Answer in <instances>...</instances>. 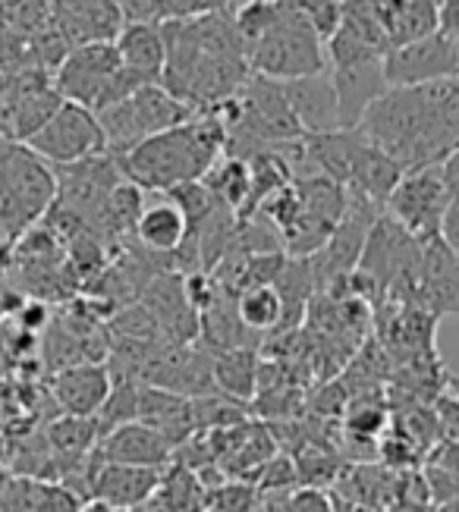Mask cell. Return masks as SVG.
I'll return each mask as SVG.
<instances>
[{
    "label": "cell",
    "instance_id": "1",
    "mask_svg": "<svg viewBox=\"0 0 459 512\" xmlns=\"http://www.w3.org/2000/svg\"><path fill=\"white\" fill-rule=\"evenodd\" d=\"M167 66L161 85L195 110H211L239 95L252 76L246 41L236 32L233 13L195 19H167Z\"/></svg>",
    "mask_w": 459,
    "mask_h": 512
},
{
    "label": "cell",
    "instance_id": "2",
    "mask_svg": "<svg viewBox=\"0 0 459 512\" xmlns=\"http://www.w3.org/2000/svg\"><path fill=\"white\" fill-rule=\"evenodd\" d=\"M359 129L406 170L444 164L459 151V76L387 88Z\"/></svg>",
    "mask_w": 459,
    "mask_h": 512
},
{
    "label": "cell",
    "instance_id": "3",
    "mask_svg": "<svg viewBox=\"0 0 459 512\" xmlns=\"http://www.w3.org/2000/svg\"><path fill=\"white\" fill-rule=\"evenodd\" d=\"M227 126L217 110H199L189 123L164 129L120 158L123 176L145 192H173L199 183L224 158Z\"/></svg>",
    "mask_w": 459,
    "mask_h": 512
},
{
    "label": "cell",
    "instance_id": "4",
    "mask_svg": "<svg viewBox=\"0 0 459 512\" xmlns=\"http://www.w3.org/2000/svg\"><path fill=\"white\" fill-rule=\"evenodd\" d=\"M57 198V170L26 142L0 139V242L23 239Z\"/></svg>",
    "mask_w": 459,
    "mask_h": 512
},
{
    "label": "cell",
    "instance_id": "5",
    "mask_svg": "<svg viewBox=\"0 0 459 512\" xmlns=\"http://www.w3.org/2000/svg\"><path fill=\"white\" fill-rule=\"evenodd\" d=\"M249 66L255 76L290 82L327 70V48L318 29L302 13L296 0L277 4L271 26L261 32L249 48Z\"/></svg>",
    "mask_w": 459,
    "mask_h": 512
},
{
    "label": "cell",
    "instance_id": "6",
    "mask_svg": "<svg viewBox=\"0 0 459 512\" xmlns=\"http://www.w3.org/2000/svg\"><path fill=\"white\" fill-rule=\"evenodd\" d=\"M57 92L63 101L82 104L89 110H104L123 98H129L136 88L148 85L142 76L129 73L114 41H95L73 48L54 73Z\"/></svg>",
    "mask_w": 459,
    "mask_h": 512
},
{
    "label": "cell",
    "instance_id": "7",
    "mask_svg": "<svg viewBox=\"0 0 459 512\" xmlns=\"http://www.w3.org/2000/svg\"><path fill=\"white\" fill-rule=\"evenodd\" d=\"M195 114L199 110L180 101L177 95H170L161 82H148L136 88L129 98L98 110V123L107 136V151L123 158L126 151H133L145 139L180 123H189Z\"/></svg>",
    "mask_w": 459,
    "mask_h": 512
},
{
    "label": "cell",
    "instance_id": "8",
    "mask_svg": "<svg viewBox=\"0 0 459 512\" xmlns=\"http://www.w3.org/2000/svg\"><path fill=\"white\" fill-rule=\"evenodd\" d=\"M26 145L51 167H70L79 161L98 158V154H107V136L98 123V114L73 101H63L57 107V114Z\"/></svg>",
    "mask_w": 459,
    "mask_h": 512
},
{
    "label": "cell",
    "instance_id": "9",
    "mask_svg": "<svg viewBox=\"0 0 459 512\" xmlns=\"http://www.w3.org/2000/svg\"><path fill=\"white\" fill-rule=\"evenodd\" d=\"M447 208H450V189H447L441 164L406 170L403 180L390 192L384 205V211L397 220V224H403L422 242L441 236Z\"/></svg>",
    "mask_w": 459,
    "mask_h": 512
},
{
    "label": "cell",
    "instance_id": "10",
    "mask_svg": "<svg viewBox=\"0 0 459 512\" xmlns=\"http://www.w3.org/2000/svg\"><path fill=\"white\" fill-rule=\"evenodd\" d=\"M60 104H63V95L57 92L54 73H48V70L4 73L7 139L29 142L35 132L57 114Z\"/></svg>",
    "mask_w": 459,
    "mask_h": 512
},
{
    "label": "cell",
    "instance_id": "11",
    "mask_svg": "<svg viewBox=\"0 0 459 512\" xmlns=\"http://www.w3.org/2000/svg\"><path fill=\"white\" fill-rule=\"evenodd\" d=\"M459 41L431 32L425 38H415L409 44H397L384 57V76L390 88L406 85H428L441 79L459 76Z\"/></svg>",
    "mask_w": 459,
    "mask_h": 512
},
{
    "label": "cell",
    "instance_id": "12",
    "mask_svg": "<svg viewBox=\"0 0 459 512\" xmlns=\"http://www.w3.org/2000/svg\"><path fill=\"white\" fill-rule=\"evenodd\" d=\"M136 242L155 258H173L186 249L192 220L173 192H145V205L136 220Z\"/></svg>",
    "mask_w": 459,
    "mask_h": 512
},
{
    "label": "cell",
    "instance_id": "13",
    "mask_svg": "<svg viewBox=\"0 0 459 512\" xmlns=\"http://www.w3.org/2000/svg\"><path fill=\"white\" fill-rule=\"evenodd\" d=\"M51 22L73 48L95 41H114L123 29L117 0H51Z\"/></svg>",
    "mask_w": 459,
    "mask_h": 512
},
{
    "label": "cell",
    "instance_id": "14",
    "mask_svg": "<svg viewBox=\"0 0 459 512\" xmlns=\"http://www.w3.org/2000/svg\"><path fill=\"white\" fill-rule=\"evenodd\" d=\"M114 390V374L101 362H76L54 374L51 393L63 415L95 418Z\"/></svg>",
    "mask_w": 459,
    "mask_h": 512
},
{
    "label": "cell",
    "instance_id": "15",
    "mask_svg": "<svg viewBox=\"0 0 459 512\" xmlns=\"http://www.w3.org/2000/svg\"><path fill=\"white\" fill-rule=\"evenodd\" d=\"M95 459L117 462V465H142V469H167L173 462V443L155 431L145 421H126L107 431L98 447Z\"/></svg>",
    "mask_w": 459,
    "mask_h": 512
},
{
    "label": "cell",
    "instance_id": "16",
    "mask_svg": "<svg viewBox=\"0 0 459 512\" xmlns=\"http://www.w3.org/2000/svg\"><path fill=\"white\" fill-rule=\"evenodd\" d=\"M164 469H142V465L101 462L92 465V497H101L120 509H139L155 500Z\"/></svg>",
    "mask_w": 459,
    "mask_h": 512
},
{
    "label": "cell",
    "instance_id": "17",
    "mask_svg": "<svg viewBox=\"0 0 459 512\" xmlns=\"http://www.w3.org/2000/svg\"><path fill=\"white\" fill-rule=\"evenodd\" d=\"M327 70H331L337 88L340 129H359L368 107L390 88L384 76V60L356 63V66H327Z\"/></svg>",
    "mask_w": 459,
    "mask_h": 512
},
{
    "label": "cell",
    "instance_id": "18",
    "mask_svg": "<svg viewBox=\"0 0 459 512\" xmlns=\"http://www.w3.org/2000/svg\"><path fill=\"white\" fill-rule=\"evenodd\" d=\"M283 92L293 107V114L299 126L309 132H331L340 129V104H337V88L331 73H315V76H302L283 82Z\"/></svg>",
    "mask_w": 459,
    "mask_h": 512
},
{
    "label": "cell",
    "instance_id": "19",
    "mask_svg": "<svg viewBox=\"0 0 459 512\" xmlns=\"http://www.w3.org/2000/svg\"><path fill=\"white\" fill-rule=\"evenodd\" d=\"M114 44L129 73L142 76L145 82H161L167 66L164 22H133V26H123Z\"/></svg>",
    "mask_w": 459,
    "mask_h": 512
},
{
    "label": "cell",
    "instance_id": "20",
    "mask_svg": "<svg viewBox=\"0 0 459 512\" xmlns=\"http://www.w3.org/2000/svg\"><path fill=\"white\" fill-rule=\"evenodd\" d=\"M236 318L246 327V333H283V296L274 283L243 286L236 293Z\"/></svg>",
    "mask_w": 459,
    "mask_h": 512
},
{
    "label": "cell",
    "instance_id": "21",
    "mask_svg": "<svg viewBox=\"0 0 459 512\" xmlns=\"http://www.w3.org/2000/svg\"><path fill=\"white\" fill-rule=\"evenodd\" d=\"M214 384L217 393H224L236 403H249L258 390V355L249 352V346H236V349H224L214 355Z\"/></svg>",
    "mask_w": 459,
    "mask_h": 512
},
{
    "label": "cell",
    "instance_id": "22",
    "mask_svg": "<svg viewBox=\"0 0 459 512\" xmlns=\"http://www.w3.org/2000/svg\"><path fill=\"white\" fill-rule=\"evenodd\" d=\"M202 183L211 189V195L217 198V202H224L227 208H233L236 217H239L246 208V202H249V192H252V167L243 158L224 154V158L208 170V176Z\"/></svg>",
    "mask_w": 459,
    "mask_h": 512
},
{
    "label": "cell",
    "instance_id": "23",
    "mask_svg": "<svg viewBox=\"0 0 459 512\" xmlns=\"http://www.w3.org/2000/svg\"><path fill=\"white\" fill-rule=\"evenodd\" d=\"M158 512H202V481L186 465L164 469L155 500Z\"/></svg>",
    "mask_w": 459,
    "mask_h": 512
},
{
    "label": "cell",
    "instance_id": "24",
    "mask_svg": "<svg viewBox=\"0 0 459 512\" xmlns=\"http://www.w3.org/2000/svg\"><path fill=\"white\" fill-rule=\"evenodd\" d=\"M164 22L167 19H195L211 13H227L224 0H161Z\"/></svg>",
    "mask_w": 459,
    "mask_h": 512
},
{
    "label": "cell",
    "instance_id": "25",
    "mask_svg": "<svg viewBox=\"0 0 459 512\" xmlns=\"http://www.w3.org/2000/svg\"><path fill=\"white\" fill-rule=\"evenodd\" d=\"M283 512H337V500L327 497L321 487H302L287 500Z\"/></svg>",
    "mask_w": 459,
    "mask_h": 512
},
{
    "label": "cell",
    "instance_id": "26",
    "mask_svg": "<svg viewBox=\"0 0 459 512\" xmlns=\"http://www.w3.org/2000/svg\"><path fill=\"white\" fill-rule=\"evenodd\" d=\"M431 406H434V415H437V425H441V437L444 440H459V399L444 390Z\"/></svg>",
    "mask_w": 459,
    "mask_h": 512
},
{
    "label": "cell",
    "instance_id": "27",
    "mask_svg": "<svg viewBox=\"0 0 459 512\" xmlns=\"http://www.w3.org/2000/svg\"><path fill=\"white\" fill-rule=\"evenodd\" d=\"M437 32L459 41V0H437Z\"/></svg>",
    "mask_w": 459,
    "mask_h": 512
},
{
    "label": "cell",
    "instance_id": "28",
    "mask_svg": "<svg viewBox=\"0 0 459 512\" xmlns=\"http://www.w3.org/2000/svg\"><path fill=\"white\" fill-rule=\"evenodd\" d=\"M425 462H437L444 465L447 472H453L459 478V440H441L437 447L431 450V456Z\"/></svg>",
    "mask_w": 459,
    "mask_h": 512
},
{
    "label": "cell",
    "instance_id": "29",
    "mask_svg": "<svg viewBox=\"0 0 459 512\" xmlns=\"http://www.w3.org/2000/svg\"><path fill=\"white\" fill-rule=\"evenodd\" d=\"M441 239L459 255V192L450 198V208L444 214V227H441Z\"/></svg>",
    "mask_w": 459,
    "mask_h": 512
},
{
    "label": "cell",
    "instance_id": "30",
    "mask_svg": "<svg viewBox=\"0 0 459 512\" xmlns=\"http://www.w3.org/2000/svg\"><path fill=\"white\" fill-rule=\"evenodd\" d=\"M441 170H444V180H447V189H450V198L459 192V151H453L450 158L441 164Z\"/></svg>",
    "mask_w": 459,
    "mask_h": 512
},
{
    "label": "cell",
    "instance_id": "31",
    "mask_svg": "<svg viewBox=\"0 0 459 512\" xmlns=\"http://www.w3.org/2000/svg\"><path fill=\"white\" fill-rule=\"evenodd\" d=\"M79 512H126V509H120V506H114V503H107V500H101V497H89V500H82Z\"/></svg>",
    "mask_w": 459,
    "mask_h": 512
},
{
    "label": "cell",
    "instance_id": "32",
    "mask_svg": "<svg viewBox=\"0 0 459 512\" xmlns=\"http://www.w3.org/2000/svg\"><path fill=\"white\" fill-rule=\"evenodd\" d=\"M387 512H434L431 503H415V500H397V503H390Z\"/></svg>",
    "mask_w": 459,
    "mask_h": 512
},
{
    "label": "cell",
    "instance_id": "33",
    "mask_svg": "<svg viewBox=\"0 0 459 512\" xmlns=\"http://www.w3.org/2000/svg\"><path fill=\"white\" fill-rule=\"evenodd\" d=\"M444 390H447V393H453V396L459 399V374L447 371V381H444Z\"/></svg>",
    "mask_w": 459,
    "mask_h": 512
},
{
    "label": "cell",
    "instance_id": "34",
    "mask_svg": "<svg viewBox=\"0 0 459 512\" xmlns=\"http://www.w3.org/2000/svg\"><path fill=\"white\" fill-rule=\"evenodd\" d=\"M239 4H243V0H224V7H227V13H233Z\"/></svg>",
    "mask_w": 459,
    "mask_h": 512
},
{
    "label": "cell",
    "instance_id": "35",
    "mask_svg": "<svg viewBox=\"0 0 459 512\" xmlns=\"http://www.w3.org/2000/svg\"><path fill=\"white\" fill-rule=\"evenodd\" d=\"M450 315H459V296H456V302H453V308H450Z\"/></svg>",
    "mask_w": 459,
    "mask_h": 512
},
{
    "label": "cell",
    "instance_id": "36",
    "mask_svg": "<svg viewBox=\"0 0 459 512\" xmlns=\"http://www.w3.org/2000/svg\"><path fill=\"white\" fill-rule=\"evenodd\" d=\"M258 4H287V0H258Z\"/></svg>",
    "mask_w": 459,
    "mask_h": 512
},
{
    "label": "cell",
    "instance_id": "37",
    "mask_svg": "<svg viewBox=\"0 0 459 512\" xmlns=\"http://www.w3.org/2000/svg\"><path fill=\"white\" fill-rule=\"evenodd\" d=\"M456 48H459V44H456Z\"/></svg>",
    "mask_w": 459,
    "mask_h": 512
}]
</instances>
